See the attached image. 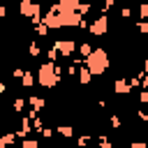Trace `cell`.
Returning a JSON list of instances; mask_svg holds the SVG:
<instances>
[{"label":"cell","instance_id":"7","mask_svg":"<svg viewBox=\"0 0 148 148\" xmlns=\"http://www.w3.org/2000/svg\"><path fill=\"white\" fill-rule=\"evenodd\" d=\"M2 90H5V86H2V81H0V95H2Z\"/></svg>","mask_w":148,"mask_h":148},{"label":"cell","instance_id":"2","mask_svg":"<svg viewBox=\"0 0 148 148\" xmlns=\"http://www.w3.org/2000/svg\"><path fill=\"white\" fill-rule=\"evenodd\" d=\"M37 81H39L44 88L56 86V83H58V67H53L51 62L42 65V67H39V76H37Z\"/></svg>","mask_w":148,"mask_h":148},{"label":"cell","instance_id":"1","mask_svg":"<svg viewBox=\"0 0 148 148\" xmlns=\"http://www.w3.org/2000/svg\"><path fill=\"white\" fill-rule=\"evenodd\" d=\"M88 65H90V74H102L109 65V58H106V51L97 49L88 56Z\"/></svg>","mask_w":148,"mask_h":148},{"label":"cell","instance_id":"4","mask_svg":"<svg viewBox=\"0 0 148 148\" xmlns=\"http://www.w3.org/2000/svg\"><path fill=\"white\" fill-rule=\"evenodd\" d=\"M56 49H58V51H62V53L67 56V53H72V51H74V42H65V39H58V42H56Z\"/></svg>","mask_w":148,"mask_h":148},{"label":"cell","instance_id":"5","mask_svg":"<svg viewBox=\"0 0 148 148\" xmlns=\"http://www.w3.org/2000/svg\"><path fill=\"white\" fill-rule=\"evenodd\" d=\"M23 148H37V143H35V141H25V143H23Z\"/></svg>","mask_w":148,"mask_h":148},{"label":"cell","instance_id":"3","mask_svg":"<svg viewBox=\"0 0 148 148\" xmlns=\"http://www.w3.org/2000/svg\"><path fill=\"white\" fill-rule=\"evenodd\" d=\"M104 30H106V18H104V16H102V18H97V21L90 25V32H92V35H102Z\"/></svg>","mask_w":148,"mask_h":148},{"label":"cell","instance_id":"6","mask_svg":"<svg viewBox=\"0 0 148 148\" xmlns=\"http://www.w3.org/2000/svg\"><path fill=\"white\" fill-rule=\"evenodd\" d=\"M141 99H143V102H148V92H143V95H141Z\"/></svg>","mask_w":148,"mask_h":148}]
</instances>
